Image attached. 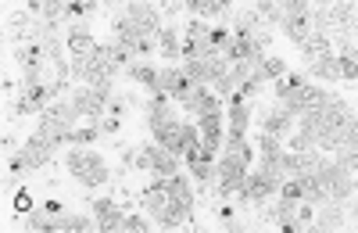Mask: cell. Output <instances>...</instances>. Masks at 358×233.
Returning <instances> with one entry per match:
<instances>
[{
	"instance_id": "3",
	"label": "cell",
	"mask_w": 358,
	"mask_h": 233,
	"mask_svg": "<svg viewBox=\"0 0 358 233\" xmlns=\"http://www.w3.org/2000/svg\"><path fill=\"white\" fill-rule=\"evenodd\" d=\"M179 108H183L187 119H201V115H208V111H222V108H226V101L212 90V86H194L190 97H187L183 104H179Z\"/></svg>"
},
{
	"instance_id": "2",
	"label": "cell",
	"mask_w": 358,
	"mask_h": 233,
	"mask_svg": "<svg viewBox=\"0 0 358 233\" xmlns=\"http://www.w3.org/2000/svg\"><path fill=\"white\" fill-rule=\"evenodd\" d=\"M36 29H40V15H33L25 4H11L4 11V40H8V47L36 40Z\"/></svg>"
},
{
	"instance_id": "1",
	"label": "cell",
	"mask_w": 358,
	"mask_h": 233,
	"mask_svg": "<svg viewBox=\"0 0 358 233\" xmlns=\"http://www.w3.org/2000/svg\"><path fill=\"white\" fill-rule=\"evenodd\" d=\"M54 169L83 197L108 190L118 180V158L111 148H101V143H65L54 158Z\"/></svg>"
}]
</instances>
